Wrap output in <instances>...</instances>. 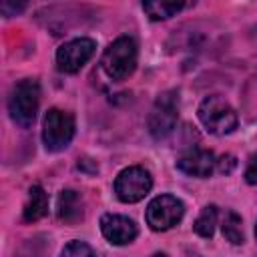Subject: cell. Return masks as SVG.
Here are the masks:
<instances>
[{"label":"cell","mask_w":257,"mask_h":257,"mask_svg":"<svg viewBox=\"0 0 257 257\" xmlns=\"http://www.w3.org/2000/svg\"><path fill=\"white\" fill-rule=\"evenodd\" d=\"M96 50V42L92 38H74V40H68L64 42L58 50H56V64H58V70L62 72H68V74H74L78 72L94 54Z\"/></svg>","instance_id":"ba28073f"},{"label":"cell","mask_w":257,"mask_h":257,"mask_svg":"<svg viewBox=\"0 0 257 257\" xmlns=\"http://www.w3.org/2000/svg\"><path fill=\"white\" fill-rule=\"evenodd\" d=\"M153 189V177L143 167H126L114 179V193L122 203H137Z\"/></svg>","instance_id":"8992f818"},{"label":"cell","mask_w":257,"mask_h":257,"mask_svg":"<svg viewBox=\"0 0 257 257\" xmlns=\"http://www.w3.org/2000/svg\"><path fill=\"white\" fill-rule=\"evenodd\" d=\"M221 231H223V237L233 245H241L245 241L243 229H241V217L235 211H225L223 223H221Z\"/></svg>","instance_id":"5bb4252c"},{"label":"cell","mask_w":257,"mask_h":257,"mask_svg":"<svg viewBox=\"0 0 257 257\" xmlns=\"http://www.w3.org/2000/svg\"><path fill=\"white\" fill-rule=\"evenodd\" d=\"M38 104H40V84L34 78H24L20 82L14 84L10 98H8V112L12 116V120L22 126L28 128L38 112Z\"/></svg>","instance_id":"7a4b0ae2"},{"label":"cell","mask_w":257,"mask_h":257,"mask_svg":"<svg viewBox=\"0 0 257 257\" xmlns=\"http://www.w3.org/2000/svg\"><path fill=\"white\" fill-rule=\"evenodd\" d=\"M92 247L86 245L84 241H70L64 249H62V255L66 257H72V255H92Z\"/></svg>","instance_id":"e0dca14e"},{"label":"cell","mask_w":257,"mask_h":257,"mask_svg":"<svg viewBox=\"0 0 257 257\" xmlns=\"http://www.w3.org/2000/svg\"><path fill=\"white\" fill-rule=\"evenodd\" d=\"M245 181L249 185H257V155H253L249 159V165L245 169Z\"/></svg>","instance_id":"d6986e66"},{"label":"cell","mask_w":257,"mask_h":257,"mask_svg":"<svg viewBox=\"0 0 257 257\" xmlns=\"http://www.w3.org/2000/svg\"><path fill=\"white\" fill-rule=\"evenodd\" d=\"M255 237H257V225H255Z\"/></svg>","instance_id":"ffe728a7"},{"label":"cell","mask_w":257,"mask_h":257,"mask_svg":"<svg viewBox=\"0 0 257 257\" xmlns=\"http://www.w3.org/2000/svg\"><path fill=\"white\" fill-rule=\"evenodd\" d=\"M26 4L28 0H0V10H2V16L4 18H12V16H18L26 10Z\"/></svg>","instance_id":"2e32d148"},{"label":"cell","mask_w":257,"mask_h":257,"mask_svg":"<svg viewBox=\"0 0 257 257\" xmlns=\"http://www.w3.org/2000/svg\"><path fill=\"white\" fill-rule=\"evenodd\" d=\"M177 169L189 177H197V179H207L211 177V173L217 169V159L211 151L201 149V147H193L187 153H183L177 161Z\"/></svg>","instance_id":"9c48e42d"},{"label":"cell","mask_w":257,"mask_h":257,"mask_svg":"<svg viewBox=\"0 0 257 257\" xmlns=\"http://www.w3.org/2000/svg\"><path fill=\"white\" fill-rule=\"evenodd\" d=\"M56 215L64 223H76L82 219V197L80 193L72 189H64L58 195V205H56Z\"/></svg>","instance_id":"8fae6325"},{"label":"cell","mask_w":257,"mask_h":257,"mask_svg":"<svg viewBox=\"0 0 257 257\" xmlns=\"http://www.w3.org/2000/svg\"><path fill=\"white\" fill-rule=\"evenodd\" d=\"M100 231H102L104 239L112 245H126L131 241H135V237L139 233L135 221H131L128 217H122V215H114V213H106L100 217Z\"/></svg>","instance_id":"30bf717a"},{"label":"cell","mask_w":257,"mask_h":257,"mask_svg":"<svg viewBox=\"0 0 257 257\" xmlns=\"http://www.w3.org/2000/svg\"><path fill=\"white\" fill-rule=\"evenodd\" d=\"M185 215V205L173 195H159L147 205V225L153 231H167L175 227Z\"/></svg>","instance_id":"52a82bcc"},{"label":"cell","mask_w":257,"mask_h":257,"mask_svg":"<svg viewBox=\"0 0 257 257\" xmlns=\"http://www.w3.org/2000/svg\"><path fill=\"white\" fill-rule=\"evenodd\" d=\"M74 137V116L60 108H50L42 122V141L46 151H62Z\"/></svg>","instance_id":"5b68a950"},{"label":"cell","mask_w":257,"mask_h":257,"mask_svg":"<svg viewBox=\"0 0 257 257\" xmlns=\"http://www.w3.org/2000/svg\"><path fill=\"white\" fill-rule=\"evenodd\" d=\"M137 58H139L137 42L131 36H118L104 50L100 64L108 78L126 80L137 68Z\"/></svg>","instance_id":"6da1fadb"},{"label":"cell","mask_w":257,"mask_h":257,"mask_svg":"<svg viewBox=\"0 0 257 257\" xmlns=\"http://www.w3.org/2000/svg\"><path fill=\"white\" fill-rule=\"evenodd\" d=\"M185 0H143V8L151 20H167L181 12Z\"/></svg>","instance_id":"4fadbf2b"},{"label":"cell","mask_w":257,"mask_h":257,"mask_svg":"<svg viewBox=\"0 0 257 257\" xmlns=\"http://www.w3.org/2000/svg\"><path fill=\"white\" fill-rule=\"evenodd\" d=\"M197 116L201 124L211 133V135H229L237 128V112L235 108L219 94L207 96L197 110Z\"/></svg>","instance_id":"3957f363"},{"label":"cell","mask_w":257,"mask_h":257,"mask_svg":"<svg viewBox=\"0 0 257 257\" xmlns=\"http://www.w3.org/2000/svg\"><path fill=\"white\" fill-rule=\"evenodd\" d=\"M48 211V197L44 193V189L40 185L30 187L28 191V201L24 205V221L34 223L38 219H42Z\"/></svg>","instance_id":"7c38bea8"},{"label":"cell","mask_w":257,"mask_h":257,"mask_svg":"<svg viewBox=\"0 0 257 257\" xmlns=\"http://www.w3.org/2000/svg\"><path fill=\"white\" fill-rule=\"evenodd\" d=\"M237 163H235V157H231V155H223V157H219L217 159V171L219 173H231L233 171V167H235Z\"/></svg>","instance_id":"ac0fdd59"},{"label":"cell","mask_w":257,"mask_h":257,"mask_svg":"<svg viewBox=\"0 0 257 257\" xmlns=\"http://www.w3.org/2000/svg\"><path fill=\"white\" fill-rule=\"evenodd\" d=\"M217 217H219V213H217V207H215V205L203 207L201 215L197 217V221H195V225H193L195 233H197L199 237H205V239L213 237L215 225H217Z\"/></svg>","instance_id":"9a60e30c"},{"label":"cell","mask_w":257,"mask_h":257,"mask_svg":"<svg viewBox=\"0 0 257 257\" xmlns=\"http://www.w3.org/2000/svg\"><path fill=\"white\" fill-rule=\"evenodd\" d=\"M179 118V92L177 90H165L157 96L151 114H149V133L153 139L161 141L167 139Z\"/></svg>","instance_id":"277c9868"}]
</instances>
